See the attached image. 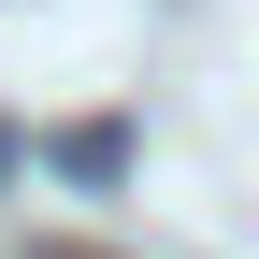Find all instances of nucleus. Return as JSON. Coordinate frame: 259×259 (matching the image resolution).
<instances>
[{
	"instance_id": "nucleus-1",
	"label": "nucleus",
	"mask_w": 259,
	"mask_h": 259,
	"mask_svg": "<svg viewBox=\"0 0 259 259\" xmlns=\"http://www.w3.org/2000/svg\"><path fill=\"white\" fill-rule=\"evenodd\" d=\"M0 173H15V144H0Z\"/></svg>"
}]
</instances>
